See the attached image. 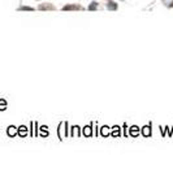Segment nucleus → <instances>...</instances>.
Masks as SVG:
<instances>
[{
    "label": "nucleus",
    "mask_w": 173,
    "mask_h": 195,
    "mask_svg": "<svg viewBox=\"0 0 173 195\" xmlns=\"http://www.w3.org/2000/svg\"><path fill=\"white\" fill-rule=\"evenodd\" d=\"M8 133H9V135H13L14 133H16V129H14V126H11V127H9Z\"/></svg>",
    "instance_id": "obj_1"
},
{
    "label": "nucleus",
    "mask_w": 173,
    "mask_h": 195,
    "mask_svg": "<svg viewBox=\"0 0 173 195\" xmlns=\"http://www.w3.org/2000/svg\"><path fill=\"white\" fill-rule=\"evenodd\" d=\"M4 108H5V101L0 100V109H4Z\"/></svg>",
    "instance_id": "obj_2"
}]
</instances>
